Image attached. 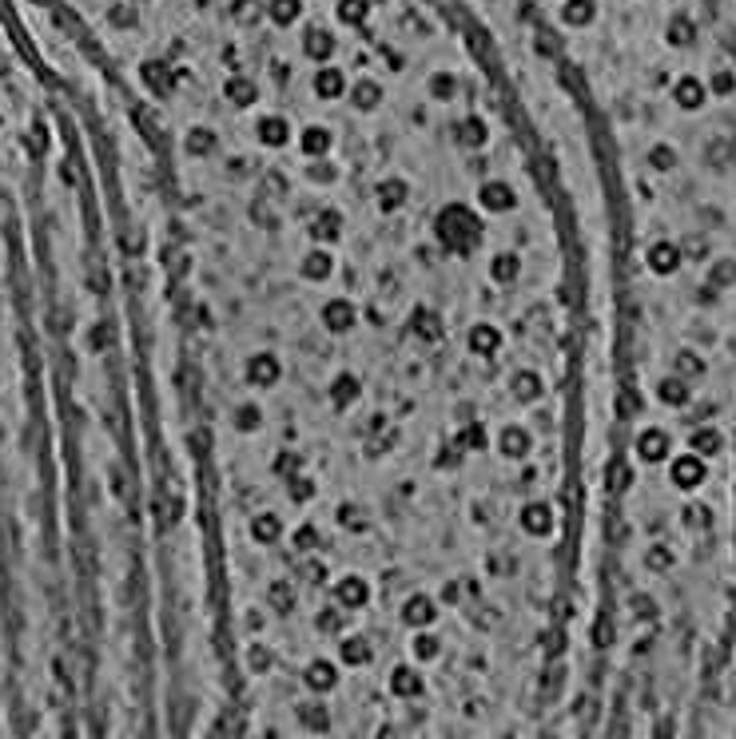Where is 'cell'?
<instances>
[{"label":"cell","instance_id":"cell-1","mask_svg":"<svg viewBox=\"0 0 736 739\" xmlns=\"http://www.w3.org/2000/svg\"><path fill=\"white\" fill-rule=\"evenodd\" d=\"M351 318H355V314H351V306H347L343 298L327 306V322H331V330H343V326H351Z\"/></svg>","mask_w":736,"mask_h":739},{"label":"cell","instance_id":"cell-2","mask_svg":"<svg viewBox=\"0 0 736 739\" xmlns=\"http://www.w3.org/2000/svg\"><path fill=\"white\" fill-rule=\"evenodd\" d=\"M259 132H263V144H283L287 140V124L283 120H267Z\"/></svg>","mask_w":736,"mask_h":739},{"label":"cell","instance_id":"cell-3","mask_svg":"<svg viewBox=\"0 0 736 739\" xmlns=\"http://www.w3.org/2000/svg\"><path fill=\"white\" fill-rule=\"evenodd\" d=\"M486 207H494V211H502V207H510V191L506 187H486Z\"/></svg>","mask_w":736,"mask_h":739},{"label":"cell","instance_id":"cell-4","mask_svg":"<svg viewBox=\"0 0 736 739\" xmlns=\"http://www.w3.org/2000/svg\"><path fill=\"white\" fill-rule=\"evenodd\" d=\"M339 88H343V80L335 76V68H327V72L319 76V92H323V96H335Z\"/></svg>","mask_w":736,"mask_h":739}]
</instances>
